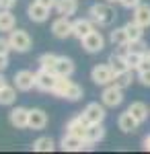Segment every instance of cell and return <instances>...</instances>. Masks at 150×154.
<instances>
[{"label":"cell","mask_w":150,"mask_h":154,"mask_svg":"<svg viewBox=\"0 0 150 154\" xmlns=\"http://www.w3.org/2000/svg\"><path fill=\"white\" fill-rule=\"evenodd\" d=\"M14 14L8 8H0V33H11L14 29Z\"/></svg>","instance_id":"7402d4cb"},{"label":"cell","mask_w":150,"mask_h":154,"mask_svg":"<svg viewBox=\"0 0 150 154\" xmlns=\"http://www.w3.org/2000/svg\"><path fill=\"white\" fill-rule=\"evenodd\" d=\"M8 43H11L12 51H19V54H25V51H29L31 45H33V39L29 37L27 31L23 29H12L11 33H8Z\"/></svg>","instance_id":"277c9868"},{"label":"cell","mask_w":150,"mask_h":154,"mask_svg":"<svg viewBox=\"0 0 150 154\" xmlns=\"http://www.w3.org/2000/svg\"><path fill=\"white\" fill-rule=\"evenodd\" d=\"M27 14H29V19L33 23H45L47 19H49V8H45L43 4H39V2L33 0L29 4V8H27Z\"/></svg>","instance_id":"5bb4252c"},{"label":"cell","mask_w":150,"mask_h":154,"mask_svg":"<svg viewBox=\"0 0 150 154\" xmlns=\"http://www.w3.org/2000/svg\"><path fill=\"white\" fill-rule=\"evenodd\" d=\"M138 80L144 84V86H148V88H150V68H148V70H140L138 72Z\"/></svg>","instance_id":"1f68e13d"},{"label":"cell","mask_w":150,"mask_h":154,"mask_svg":"<svg viewBox=\"0 0 150 154\" xmlns=\"http://www.w3.org/2000/svg\"><path fill=\"white\" fill-rule=\"evenodd\" d=\"M47 125V113L43 109H29V128L31 130H43Z\"/></svg>","instance_id":"2e32d148"},{"label":"cell","mask_w":150,"mask_h":154,"mask_svg":"<svg viewBox=\"0 0 150 154\" xmlns=\"http://www.w3.org/2000/svg\"><path fill=\"white\" fill-rule=\"evenodd\" d=\"M123 58H126L127 66H130V70H138L140 64H142V60H144V51H138V49H127L123 45Z\"/></svg>","instance_id":"d6986e66"},{"label":"cell","mask_w":150,"mask_h":154,"mask_svg":"<svg viewBox=\"0 0 150 154\" xmlns=\"http://www.w3.org/2000/svg\"><path fill=\"white\" fill-rule=\"evenodd\" d=\"M109 41H111L115 48H123V45H127L130 37H127V33H126V27H117V29H113V31L109 33Z\"/></svg>","instance_id":"484cf974"},{"label":"cell","mask_w":150,"mask_h":154,"mask_svg":"<svg viewBox=\"0 0 150 154\" xmlns=\"http://www.w3.org/2000/svg\"><path fill=\"white\" fill-rule=\"evenodd\" d=\"M35 2L43 4L45 8H49V11H52V8H56V2H58V0H35Z\"/></svg>","instance_id":"8d00e7d4"},{"label":"cell","mask_w":150,"mask_h":154,"mask_svg":"<svg viewBox=\"0 0 150 154\" xmlns=\"http://www.w3.org/2000/svg\"><path fill=\"white\" fill-rule=\"evenodd\" d=\"M52 33H54V37H58V39L72 37V21H70V17H58L52 23Z\"/></svg>","instance_id":"8fae6325"},{"label":"cell","mask_w":150,"mask_h":154,"mask_svg":"<svg viewBox=\"0 0 150 154\" xmlns=\"http://www.w3.org/2000/svg\"><path fill=\"white\" fill-rule=\"evenodd\" d=\"M56 62H58V56L56 54H41L39 60H37L39 68H45V70H52V72L56 68Z\"/></svg>","instance_id":"4dcf8cb0"},{"label":"cell","mask_w":150,"mask_h":154,"mask_svg":"<svg viewBox=\"0 0 150 154\" xmlns=\"http://www.w3.org/2000/svg\"><path fill=\"white\" fill-rule=\"evenodd\" d=\"M107 64L111 66V70L115 72V74L130 70V66H127V62H126V58H123V54H111V56H109V60H107Z\"/></svg>","instance_id":"d4e9b609"},{"label":"cell","mask_w":150,"mask_h":154,"mask_svg":"<svg viewBox=\"0 0 150 154\" xmlns=\"http://www.w3.org/2000/svg\"><path fill=\"white\" fill-rule=\"evenodd\" d=\"M6 66H8V54H0V72L6 70Z\"/></svg>","instance_id":"d590c367"},{"label":"cell","mask_w":150,"mask_h":154,"mask_svg":"<svg viewBox=\"0 0 150 154\" xmlns=\"http://www.w3.org/2000/svg\"><path fill=\"white\" fill-rule=\"evenodd\" d=\"M52 93L56 97H60V99H66V101H80L82 95H84L82 86H78L76 82H72L70 76H58L56 86H54Z\"/></svg>","instance_id":"6da1fadb"},{"label":"cell","mask_w":150,"mask_h":154,"mask_svg":"<svg viewBox=\"0 0 150 154\" xmlns=\"http://www.w3.org/2000/svg\"><path fill=\"white\" fill-rule=\"evenodd\" d=\"M144 150H150V134L144 138Z\"/></svg>","instance_id":"74e56055"},{"label":"cell","mask_w":150,"mask_h":154,"mask_svg":"<svg viewBox=\"0 0 150 154\" xmlns=\"http://www.w3.org/2000/svg\"><path fill=\"white\" fill-rule=\"evenodd\" d=\"M12 82H14V86H17V91L29 93V91L35 86V72H31V70H19L17 74H14Z\"/></svg>","instance_id":"9c48e42d"},{"label":"cell","mask_w":150,"mask_h":154,"mask_svg":"<svg viewBox=\"0 0 150 154\" xmlns=\"http://www.w3.org/2000/svg\"><path fill=\"white\" fill-rule=\"evenodd\" d=\"M82 115H84V119H86L89 123H103L107 111H105L103 103H101V105H99V103H89V105L84 107Z\"/></svg>","instance_id":"30bf717a"},{"label":"cell","mask_w":150,"mask_h":154,"mask_svg":"<svg viewBox=\"0 0 150 154\" xmlns=\"http://www.w3.org/2000/svg\"><path fill=\"white\" fill-rule=\"evenodd\" d=\"M148 68H150V49H146V51H144V60H142V64H140L138 72L140 70H148Z\"/></svg>","instance_id":"d6a6232c"},{"label":"cell","mask_w":150,"mask_h":154,"mask_svg":"<svg viewBox=\"0 0 150 154\" xmlns=\"http://www.w3.org/2000/svg\"><path fill=\"white\" fill-rule=\"evenodd\" d=\"M113 78H115V72L111 70L109 64H97V66H92L91 80L95 84H99V86H107V84L113 82Z\"/></svg>","instance_id":"8992f818"},{"label":"cell","mask_w":150,"mask_h":154,"mask_svg":"<svg viewBox=\"0 0 150 154\" xmlns=\"http://www.w3.org/2000/svg\"><path fill=\"white\" fill-rule=\"evenodd\" d=\"M127 111L132 113V117L136 119L138 123H144L146 119H148V113H150V109L146 103H142V101H134L132 105L127 107Z\"/></svg>","instance_id":"ac0fdd59"},{"label":"cell","mask_w":150,"mask_h":154,"mask_svg":"<svg viewBox=\"0 0 150 154\" xmlns=\"http://www.w3.org/2000/svg\"><path fill=\"white\" fill-rule=\"evenodd\" d=\"M105 2H119V0H105Z\"/></svg>","instance_id":"60d3db41"},{"label":"cell","mask_w":150,"mask_h":154,"mask_svg":"<svg viewBox=\"0 0 150 154\" xmlns=\"http://www.w3.org/2000/svg\"><path fill=\"white\" fill-rule=\"evenodd\" d=\"M89 125H91V123H89V121L84 119V115L80 113V115L72 117L68 123H66V131H68V134H72V136L84 138V136H86V130H89Z\"/></svg>","instance_id":"7c38bea8"},{"label":"cell","mask_w":150,"mask_h":154,"mask_svg":"<svg viewBox=\"0 0 150 154\" xmlns=\"http://www.w3.org/2000/svg\"><path fill=\"white\" fill-rule=\"evenodd\" d=\"M54 72H56L58 76H72V74H74V62H72V58L58 56V62H56Z\"/></svg>","instance_id":"44dd1931"},{"label":"cell","mask_w":150,"mask_h":154,"mask_svg":"<svg viewBox=\"0 0 150 154\" xmlns=\"http://www.w3.org/2000/svg\"><path fill=\"white\" fill-rule=\"evenodd\" d=\"M8 121H11L12 128H17V130L29 128V109H25V107H14L11 113H8Z\"/></svg>","instance_id":"4fadbf2b"},{"label":"cell","mask_w":150,"mask_h":154,"mask_svg":"<svg viewBox=\"0 0 150 154\" xmlns=\"http://www.w3.org/2000/svg\"><path fill=\"white\" fill-rule=\"evenodd\" d=\"M56 80H58V74L52 70L39 68V70L35 72V88L43 91V93H52L54 86H56Z\"/></svg>","instance_id":"52a82bcc"},{"label":"cell","mask_w":150,"mask_h":154,"mask_svg":"<svg viewBox=\"0 0 150 154\" xmlns=\"http://www.w3.org/2000/svg\"><path fill=\"white\" fill-rule=\"evenodd\" d=\"M4 84H8V82H6V76H4V74H2V72H0V88H2V86H4Z\"/></svg>","instance_id":"f35d334b"},{"label":"cell","mask_w":150,"mask_h":154,"mask_svg":"<svg viewBox=\"0 0 150 154\" xmlns=\"http://www.w3.org/2000/svg\"><path fill=\"white\" fill-rule=\"evenodd\" d=\"M4 2H6V0H0V8H4Z\"/></svg>","instance_id":"ab89813d"},{"label":"cell","mask_w":150,"mask_h":154,"mask_svg":"<svg viewBox=\"0 0 150 154\" xmlns=\"http://www.w3.org/2000/svg\"><path fill=\"white\" fill-rule=\"evenodd\" d=\"M138 121L132 117V113L130 111H126V113H121L119 117H117V128L121 131H126V134H132V131H136L138 130Z\"/></svg>","instance_id":"ffe728a7"},{"label":"cell","mask_w":150,"mask_h":154,"mask_svg":"<svg viewBox=\"0 0 150 154\" xmlns=\"http://www.w3.org/2000/svg\"><path fill=\"white\" fill-rule=\"evenodd\" d=\"M80 43H82V48H84V51H89V54H99V51H103V48H105V37H103L101 31L92 29L86 37L80 39Z\"/></svg>","instance_id":"ba28073f"},{"label":"cell","mask_w":150,"mask_h":154,"mask_svg":"<svg viewBox=\"0 0 150 154\" xmlns=\"http://www.w3.org/2000/svg\"><path fill=\"white\" fill-rule=\"evenodd\" d=\"M60 148L64 152H82V150H92V142H89L86 138H78L66 131V136L60 140Z\"/></svg>","instance_id":"3957f363"},{"label":"cell","mask_w":150,"mask_h":154,"mask_svg":"<svg viewBox=\"0 0 150 154\" xmlns=\"http://www.w3.org/2000/svg\"><path fill=\"white\" fill-rule=\"evenodd\" d=\"M31 148H33L35 152H52V150L56 148V142H54L49 136H41V138H37L33 142Z\"/></svg>","instance_id":"83f0119b"},{"label":"cell","mask_w":150,"mask_h":154,"mask_svg":"<svg viewBox=\"0 0 150 154\" xmlns=\"http://www.w3.org/2000/svg\"><path fill=\"white\" fill-rule=\"evenodd\" d=\"M101 103L105 107H111V109H115L123 103V88H119L117 84H107L103 88V93H101Z\"/></svg>","instance_id":"5b68a950"},{"label":"cell","mask_w":150,"mask_h":154,"mask_svg":"<svg viewBox=\"0 0 150 154\" xmlns=\"http://www.w3.org/2000/svg\"><path fill=\"white\" fill-rule=\"evenodd\" d=\"M117 12L111 6V2H97L89 8V19L99 27H109V25L115 21Z\"/></svg>","instance_id":"7a4b0ae2"},{"label":"cell","mask_w":150,"mask_h":154,"mask_svg":"<svg viewBox=\"0 0 150 154\" xmlns=\"http://www.w3.org/2000/svg\"><path fill=\"white\" fill-rule=\"evenodd\" d=\"M132 82H134V74H132V70L119 72V74H115V78H113V84H117L119 88H127V86H132Z\"/></svg>","instance_id":"f546056e"},{"label":"cell","mask_w":150,"mask_h":154,"mask_svg":"<svg viewBox=\"0 0 150 154\" xmlns=\"http://www.w3.org/2000/svg\"><path fill=\"white\" fill-rule=\"evenodd\" d=\"M123 27H126V33H127V37H130V41H140V39L144 37V27L138 25L136 21H130V23H126Z\"/></svg>","instance_id":"f1b7e54d"},{"label":"cell","mask_w":150,"mask_h":154,"mask_svg":"<svg viewBox=\"0 0 150 154\" xmlns=\"http://www.w3.org/2000/svg\"><path fill=\"white\" fill-rule=\"evenodd\" d=\"M92 29H95V23L91 19H76V21H72V37H76V39L86 37Z\"/></svg>","instance_id":"9a60e30c"},{"label":"cell","mask_w":150,"mask_h":154,"mask_svg":"<svg viewBox=\"0 0 150 154\" xmlns=\"http://www.w3.org/2000/svg\"><path fill=\"white\" fill-rule=\"evenodd\" d=\"M132 21H136L138 25H142L144 29L150 27V4L140 2L138 6L134 8V17H132Z\"/></svg>","instance_id":"e0dca14e"},{"label":"cell","mask_w":150,"mask_h":154,"mask_svg":"<svg viewBox=\"0 0 150 154\" xmlns=\"http://www.w3.org/2000/svg\"><path fill=\"white\" fill-rule=\"evenodd\" d=\"M78 8V2L76 0H58L56 2V11L62 14V17H72Z\"/></svg>","instance_id":"4316f807"},{"label":"cell","mask_w":150,"mask_h":154,"mask_svg":"<svg viewBox=\"0 0 150 154\" xmlns=\"http://www.w3.org/2000/svg\"><path fill=\"white\" fill-rule=\"evenodd\" d=\"M140 2H142V0H119V4H121L123 8H130V11H132V8H136Z\"/></svg>","instance_id":"836d02e7"},{"label":"cell","mask_w":150,"mask_h":154,"mask_svg":"<svg viewBox=\"0 0 150 154\" xmlns=\"http://www.w3.org/2000/svg\"><path fill=\"white\" fill-rule=\"evenodd\" d=\"M89 142L92 144H97V142H101L105 138V125L103 123H91L89 125V130H86V136H84Z\"/></svg>","instance_id":"603a6c76"},{"label":"cell","mask_w":150,"mask_h":154,"mask_svg":"<svg viewBox=\"0 0 150 154\" xmlns=\"http://www.w3.org/2000/svg\"><path fill=\"white\" fill-rule=\"evenodd\" d=\"M11 43H8V37L4 39V37H0V54H8L11 51Z\"/></svg>","instance_id":"e575fe53"},{"label":"cell","mask_w":150,"mask_h":154,"mask_svg":"<svg viewBox=\"0 0 150 154\" xmlns=\"http://www.w3.org/2000/svg\"><path fill=\"white\" fill-rule=\"evenodd\" d=\"M17 101V86H11V84H4L0 88V105L11 107L12 103Z\"/></svg>","instance_id":"cb8c5ba5"}]
</instances>
